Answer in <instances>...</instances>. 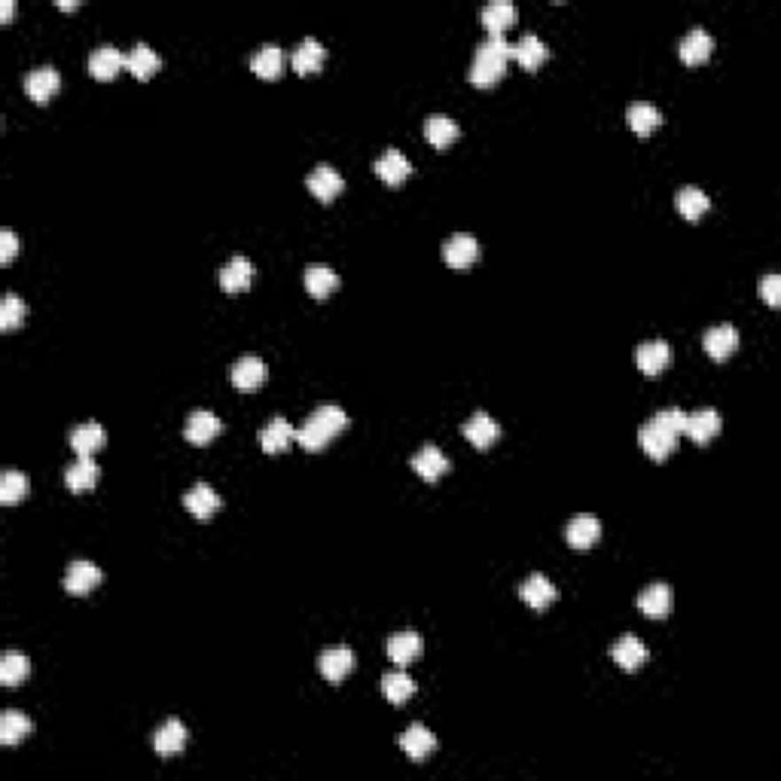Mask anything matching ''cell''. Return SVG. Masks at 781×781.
<instances>
[{"label":"cell","mask_w":781,"mask_h":781,"mask_svg":"<svg viewBox=\"0 0 781 781\" xmlns=\"http://www.w3.org/2000/svg\"><path fill=\"white\" fill-rule=\"evenodd\" d=\"M126 67V55L113 46H98L92 55H89V74L95 80H113L116 74Z\"/></svg>","instance_id":"20"},{"label":"cell","mask_w":781,"mask_h":781,"mask_svg":"<svg viewBox=\"0 0 781 781\" xmlns=\"http://www.w3.org/2000/svg\"><path fill=\"white\" fill-rule=\"evenodd\" d=\"M510 52H513V43H507V37H486L480 46H476L473 65H470V82L480 89L495 86L497 80L507 71Z\"/></svg>","instance_id":"1"},{"label":"cell","mask_w":781,"mask_h":781,"mask_svg":"<svg viewBox=\"0 0 781 781\" xmlns=\"http://www.w3.org/2000/svg\"><path fill=\"white\" fill-rule=\"evenodd\" d=\"M461 431H465V440L473 449H492L497 437H501V425L492 416H486V412H476Z\"/></svg>","instance_id":"9"},{"label":"cell","mask_w":781,"mask_h":781,"mask_svg":"<svg viewBox=\"0 0 781 781\" xmlns=\"http://www.w3.org/2000/svg\"><path fill=\"white\" fill-rule=\"evenodd\" d=\"M372 171H376L379 177H382L388 186H400L406 181V177L412 175V165L410 159H406L400 150H388V153H382L376 159V165H372Z\"/></svg>","instance_id":"17"},{"label":"cell","mask_w":781,"mask_h":781,"mask_svg":"<svg viewBox=\"0 0 781 781\" xmlns=\"http://www.w3.org/2000/svg\"><path fill=\"white\" fill-rule=\"evenodd\" d=\"M702 342H705L708 357H715V361H727V357L736 355V348H738V330L730 327V324H721V327H711Z\"/></svg>","instance_id":"18"},{"label":"cell","mask_w":781,"mask_h":781,"mask_svg":"<svg viewBox=\"0 0 781 781\" xmlns=\"http://www.w3.org/2000/svg\"><path fill=\"white\" fill-rule=\"evenodd\" d=\"M220 433H223V421L214 416V412L199 410L186 418V440H190L192 446H208Z\"/></svg>","instance_id":"5"},{"label":"cell","mask_w":781,"mask_h":781,"mask_svg":"<svg viewBox=\"0 0 781 781\" xmlns=\"http://www.w3.org/2000/svg\"><path fill=\"white\" fill-rule=\"evenodd\" d=\"M458 135H461L458 122L449 120V116H431V120L425 122V137L440 150H446L449 144L458 141Z\"/></svg>","instance_id":"38"},{"label":"cell","mask_w":781,"mask_h":781,"mask_svg":"<svg viewBox=\"0 0 781 781\" xmlns=\"http://www.w3.org/2000/svg\"><path fill=\"white\" fill-rule=\"evenodd\" d=\"M638 607L644 617L651 620H666L672 613V590L666 583H653L647 586L644 592L638 596Z\"/></svg>","instance_id":"21"},{"label":"cell","mask_w":781,"mask_h":781,"mask_svg":"<svg viewBox=\"0 0 781 781\" xmlns=\"http://www.w3.org/2000/svg\"><path fill=\"white\" fill-rule=\"evenodd\" d=\"M126 67H129V74H135L137 80H150L159 67H162V59H159V55L150 50L147 43H137L135 50L126 55Z\"/></svg>","instance_id":"35"},{"label":"cell","mask_w":781,"mask_h":781,"mask_svg":"<svg viewBox=\"0 0 781 781\" xmlns=\"http://www.w3.org/2000/svg\"><path fill=\"white\" fill-rule=\"evenodd\" d=\"M598 537H601V522L592 519V516H577V519H571L568 528H565V541H568L574 550L596 547Z\"/></svg>","instance_id":"27"},{"label":"cell","mask_w":781,"mask_h":781,"mask_svg":"<svg viewBox=\"0 0 781 781\" xmlns=\"http://www.w3.org/2000/svg\"><path fill=\"white\" fill-rule=\"evenodd\" d=\"M308 190H312V196L317 199V202H333V199L339 196V192L345 190V181L342 175H339L336 168H330V165H317V168L308 175Z\"/></svg>","instance_id":"8"},{"label":"cell","mask_w":781,"mask_h":781,"mask_svg":"<svg viewBox=\"0 0 781 781\" xmlns=\"http://www.w3.org/2000/svg\"><path fill=\"white\" fill-rule=\"evenodd\" d=\"M25 302L19 296H6L4 306H0V330H16L19 324H25Z\"/></svg>","instance_id":"45"},{"label":"cell","mask_w":781,"mask_h":781,"mask_svg":"<svg viewBox=\"0 0 781 781\" xmlns=\"http://www.w3.org/2000/svg\"><path fill=\"white\" fill-rule=\"evenodd\" d=\"M675 205H677V211L690 220V223H696V220H699L702 214L711 208V199L705 196L699 186H683V190H677Z\"/></svg>","instance_id":"36"},{"label":"cell","mask_w":781,"mask_h":781,"mask_svg":"<svg viewBox=\"0 0 781 781\" xmlns=\"http://www.w3.org/2000/svg\"><path fill=\"white\" fill-rule=\"evenodd\" d=\"M443 257L452 269H458V272H465V269H470L476 262V257H480V245H476L473 235H452V238L446 241L443 247Z\"/></svg>","instance_id":"6"},{"label":"cell","mask_w":781,"mask_h":781,"mask_svg":"<svg viewBox=\"0 0 781 781\" xmlns=\"http://www.w3.org/2000/svg\"><path fill=\"white\" fill-rule=\"evenodd\" d=\"M626 120H629V129H632L635 135L647 137V135H651V131L660 129L662 113H660V110H656L653 105H647V101H638V105L629 107Z\"/></svg>","instance_id":"37"},{"label":"cell","mask_w":781,"mask_h":781,"mask_svg":"<svg viewBox=\"0 0 781 781\" xmlns=\"http://www.w3.org/2000/svg\"><path fill=\"white\" fill-rule=\"evenodd\" d=\"M262 382H266V363L260 357L247 355L232 366V385L238 391H257Z\"/></svg>","instance_id":"26"},{"label":"cell","mask_w":781,"mask_h":781,"mask_svg":"<svg viewBox=\"0 0 781 781\" xmlns=\"http://www.w3.org/2000/svg\"><path fill=\"white\" fill-rule=\"evenodd\" d=\"M19 251V238L12 230H4L0 232V262H10L12 257H16Z\"/></svg>","instance_id":"48"},{"label":"cell","mask_w":781,"mask_h":781,"mask_svg":"<svg viewBox=\"0 0 781 781\" xmlns=\"http://www.w3.org/2000/svg\"><path fill=\"white\" fill-rule=\"evenodd\" d=\"M101 580H105V574L95 568L92 562H74L71 568H67L65 590L71 592V596H89L95 586H101Z\"/></svg>","instance_id":"16"},{"label":"cell","mask_w":781,"mask_h":781,"mask_svg":"<svg viewBox=\"0 0 781 781\" xmlns=\"http://www.w3.org/2000/svg\"><path fill=\"white\" fill-rule=\"evenodd\" d=\"M27 492H31V482H27L25 473H16V470L4 473V480H0V501L19 504V501H25Z\"/></svg>","instance_id":"43"},{"label":"cell","mask_w":781,"mask_h":781,"mask_svg":"<svg viewBox=\"0 0 781 781\" xmlns=\"http://www.w3.org/2000/svg\"><path fill=\"white\" fill-rule=\"evenodd\" d=\"M547 43H543L537 34H525L522 40H516L513 43V52H510V59H516L519 65L525 67V71H537V67L547 61Z\"/></svg>","instance_id":"22"},{"label":"cell","mask_w":781,"mask_h":781,"mask_svg":"<svg viewBox=\"0 0 781 781\" xmlns=\"http://www.w3.org/2000/svg\"><path fill=\"white\" fill-rule=\"evenodd\" d=\"M760 290H763V300L769 302L772 308L781 306V278H778V275H766L763 287H760Z\"/></svg>","instance_id":"47"},{"label":"cell","mask_w":781,"mask_h":781,"mask_svg":"<svg viewBox=\"0 0 781 781\" xmlns=\"http://www.w3.org/2000/svg\"><path fill=\"white\" fill-rule=\"evenodd\" d=\"M635 363H638V370L644 372V376H660V372L672 363V348H668V342H662V339L644 342L635 351Z\"/></svg>","instance_id":"4"},{"label":"cell","mask_w":781,"mask_h":781,"mask_svg":"<svg viewBox=\"0 0 781 781\" xmlns=\"http://www.w3.org/2000/svg\"><path fill=\"white\" fill-rule=\"evenodd\" d=\"M31 732H34V723L27 721L25 715H16V711H10V715H4V721H0V745L12 748V745L25 742Z\"/></svg>","instance_id":"39"},{"label":"cell","mask_w":781,"mask_h":781,"mask_svg":"<svg viewBox=\"0 0 781 781\" xmlns=\"http://www.w3.org/2000/svg\"><path fill=\"white\" fill-rule=\"evenodd\" d=\"M711 52H715V37H711L708 31H702V27H693V31L681 40L683 65H702V61L711 59Z\"/></svg>","instance_id":"25"},{"label":"cell","mask_w":781,"mask_h":781,"mask_svg":"<svg viewBox=\"0 0 781 781\" xmlns=\"http://www.w3.org/2000/svg\"><path fill=\"white\" fill-rule=\"evenodd\" d=\"M12 19V0H4V6H0V22H10Z\"/></svg>","instance_id":"49"},{"label":"cell","mask_w":781,"mask_h":781,"mask_svg":"<svg viewBox=\"0 0 781 781\" xmlns=\"http://www.w3.org/2000/svg\"><path fill=\"white\" fill-rule=\"evenodd\" d=\"M519 598L531 607V611H547L552 601H556V586H552L543 574H531V577L519 586Z\"/></svg>","instance_id":"12"},{"label":"cell","mask_w":781,"mask_h":781,"mask_svg":"<svg viewBox=\"0 0 781 781\" xmlns=\"http://www.w3.org/2000/svg\"><path fill=\"white\" fill-rule=\"evenodd\" d=\"M412 470H416L425 482H437L440 476L449 473V458L437 446H425L416 458H412Z\"/></svg>","instance_id":"28"},{"label":"cell","mask_w":781,"mask_h":781,"mask_svg":"<svg viewBox=\"0 0 781 781\" xmlns=\"http://www.w3.org/2000/svg\"><path fill=\"white\" fill-rule=\"evenodd\" d=\"M516 19H519V10H516L513 4H504V0L488 4L486 10H482V27H486L488 37H504V34L516 25Z\"/></svg>","instance_id":"13"},{"label":"cell","mask_w":781,"mask_h":781,"mask_svg":"<svg viewBox=\"0 0 781 781\" xmlns=\"http://www.w3.org/2000/svg\"><path fill=\"white\" fill-rule=\"evenodd\" d=\"M400 748H403V754L410 757L412 763H425V760L437 751V738L425 727H410L403 732V738H400Z\"/></svg>","instance_id":"24"},{"label":"cell","mask_w":781,"mask_h":781,"mask_svg":"<svg viewBox=\"0 0 781 781\" xmlns=\"http://www.w3.org/2000/svg\"><path fill=\"white\" fill-rule=\"evenodd\" d=\"M293 440H296V431L287 425L285 418L269 421V425L260 431V446H262V452H269V455L285 452V449L293 443Z\"/></svg>","instance_id":"32"},{"label":"cell","mask_w":781,"mask_h":781,"mask_svg":"<svg viewBox=\"0 0 781 781\" xmlns=\"http://www.w3.org/2000/svg\"><path fill=\"white\" fill-rule=\"evenodd\" d=\"M653 421L662 427V431L672 433V437H683V421H687V412H681V410H662Z\"/></svg>","instance_id":"46"},{"label":"cell","mask_w":781,"mask_h":781,"mask_svg":"<svg viewBox=\"0 0 781 781\" xmlns=\"http://www.w3.org/2000/svg\"><path fill=\"white\" fill-rule=\"evenodd\" d=\"M65 482H67V488H71L74 495L92 492V488L98 486V465H95L92 458L74 461V465L67 467V473H65Z\"/></svg>","instance_id":"30"},{"label":"cell","mask_w":781,"mask_h":781,"mask_svg":"<svg viewBox=\"0 0 781 781\" xmlns=\"http://www.w3.org/2000/svg\"><path fill=\"white\" fill-rule=\"evenodd\" d=\"M324 59H327V50H324V46L317 43L315 37H306L293 50V59H290V65H293V71L302 74V77H312V74H317L324 67Z\"/></svg>","instance_id":"15"},{"label":"cell","mask_w":781,"mask_h":781,"mask_svg":"<svg viewBox=\"0 0 781 781\" xmlns=\"http://www.w3.org/2000/svg\"><path fill=\"white\" fill-rule=\"evenodd\" d=\"M220 504H223V501H220L217 492H214L208 482H199V486H192L190 492H186V497H184V507L190 510V516H192V519H199V522L214 519V513L220 510Z\"/></svg>","instance_id":"3"},{"label":"cell","mask_w":781,"mask_h":781,"mask_svg":"<svg viewBox=\"0 0 781 781\" xmlns=\"http://www.w3.org/2000/svg\"><path fill=\"white\" fill-rule=\"evenodd\" d=\"M421 651H425V641H421V635H416V632H400L388 641V656L400 668L412 666V662L421 656Z\"/></svg>","instance_id":"29"},{"label":"cell","mask_w":781,"mask_h":781,"mask_svg":"<svg viewBox=\"0 0 781 781\" xmlns=\"http://www.w3.org/2000/svg\"><path fill=\"white\" fill-rule=\"evenodd\" d=\"M723 421L717 416L715 410H699V412H690L687 421H683V433L693 440L696 446H705L721 433Z\"/></svg>","instance_id":"2"},{"label":"cell","mask_w":781,"mask_h":781,"mask_svg":"<svg viewBox=\"0 0 781 781\" xmlns=\"http://www.w3.org/2000/svg\"><path fill=\"white\" fill-rule=\"evenodd\" d=\"M107 443V433L101 425H95V421H89V425H80L71 431V449L80 455V458H92L95 452H101Z\"/></svg>","instance_id":"19"},{"label":"cell","mask_w":781,"mask_h":781,"mask_svg":"<svg viewBox=\"0 0 781 781\" xmlns=\"http://www.w3.org/2000/svg\"><path fill=\"white\" fill-rule=\"evenodd\" d=\"M317 668H321V675L327 677L330 683H339L351 675V668H355V653H351L348 647H330V651L321 653Z\"/></svg>","instance_id":"14"},{"label":"cell","mask_w":781,"mask_h":781,"mask_svg":"<svg viewBox=\"0 0 781 781\" xmlns=\"http://www.w3.org/2000/svg\"><path fill=\"white\" fill-rule=\"evenodd\" d=\"M153 748L159 757H177L186 748V727L181 721H168L162 730L156 732Z\"/></svg>","instance_id":"33"},{"label":"cell","mask_w":781,"mask_h":781,"mask_svg":"<svg viewBox=\"0 0 781 781\" xmlns=\"http://www.w3.org/2000/svg\"><path fill=\"white\" fill-rule=\"evenodd\" d=\"M296 443H300L302 449H306V452H321V449H327L330 437L321 431V427L315 425L312 418H308L306 425H302L300 431H296Z\"/></svg>","instance_id":"44"},{"label":"cell","mask_w":781,"mask_h":781,"mask_svg":"<svg viewBox=\"0 0 781 781\" xmlns=\"http://www.w3.org/2000/svg\"><path fill=\"white\" fill-rule=\"evenodd\" d=\"M638 443H641V449H644V452L651 455L653 461H666L668 455H672L675 449H677V437H672V433L662 431L656 421H651V425L641 427Z\"/></svg>","instance_id":"7"},{"label":"cell","mask_w":781,"mask_h":781,"mask_svg":"<svg viewBox=\"0 0 781 781\" xmlns=\"http://www.w3.org/2000/svg\"><path fill=\"white\" fill-rule=\"evenodd\" d=\"M647 647L644 641H638L635 635H626V638H620L617 644L611 647V660L617 662L623 672H638L641 666L647 662Z\"/></svg>","instance_id":"11"},{"label":"cell","mask_w":781,"mask_h":781,"mask_svg":"<svg viewBox=\"0 0 781 781\" xmlns=\"http://www.w3.org/2000/svg\"><path fill=\"white\" fill-rule=\"evenodd\" d=\"M61 89V77L55 67H37L25 77V92L27 98H34L37 105H46L50 98H55V92Z\"/></svg>","instance_id":"10"},{"label":"cell","mask_w":781,"mask_h":781,"mask_svg":"<svg viewBox=\"0 0 781 781\" xmlns=\"http://www.w3.org/2000/svg\"><path fill=\"white\" fill-rule=\"evenodd\" d=\"M27 675H31V662H27V656L6 653L4 660H0V683H4V687H19V683H25Z\"/></svg>","instance_id":"41"},{"label":"cell","mask_w":781,"mask_h":781,"mask_svg":"<svg viewBox=\"0 0 781 781\" xmlns=\"http://www.w3.org/2000/svg\"><path fill=\"white\" fill-rule=\"evenodd\" d=\"M251 281H254V262L245 257H232L220 269V287H223L226 293H241V290L251 287Z\"/></svg>","instance_id":"23"},{"label":"cell","mask_w":781,"mask_h":781,"mask_svg":"<svg viewBox=\"0 0 781 781\" xmlns=\"http://www.w3.org/2000/svg\"><path fill=\"white\" fill-rule=\"evenodd\" d=\"M382 693L391 705H403L416 696V683H412V677L406 672H394L382 677Z\"/></svg>","instance_id":"40"},{"label":"cell","mask_w":781,"mask_h":781,"mask_svg":"<svg viewBox=\"0 0 781 781\" xmlns=\"http://www.w3.org/2000/svg\"><path fill=\"white\" fill-rule=\"evenodd\" d=\"M251 71L257 74L260 80H278L281 71H285V52L275 43L260 46L257 55L251 59Z\"/></svg>","instance_id":"31"},{"label":"cell","mask_w":781,"mask_h":781,"mask_svg":"<svg viewBox=\"0 0 781 781\" xmlns=\"http://www.w3.org/2000/svg\"><path fill=\"white\" fill-rule=\"evenodd\" d=\"M339 287V278L336 272L330 266H324V262H312V266L306 269V290L312 300H327L330 293Z\"/></svg>","instance_id":"34"},{"label":"cell","mask_w":781,"mask_h":781,"mask_svg":"<svg viewBox=\"0 0 781 781\" xmlns=\"http://www.w3.org/2000/svg\"><path fill=\"white\" fill-rule=\"evenodd\" d=\"M315 421L317 427H321L324 433H327L330 440L333 437H339V433L345 431V427H348V416H345L342 410H339V406H317V410L312 412V416H308Z\"/></svg>","instance_id":"42"}]
</instances>
